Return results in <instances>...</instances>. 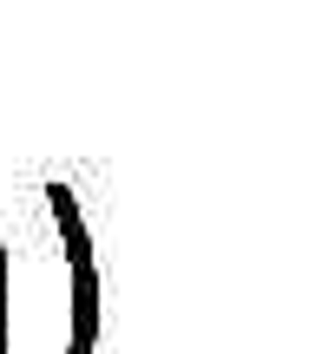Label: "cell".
<instances>
[{
    "label": "cell",
    "instance_id": "cell-1",
    "mask_svg": "<svg viewBox=\"0 0 335 354\" xmlns=\"http://www.w3.org/2000/svg\"><path fill=\"white\" fill-rule=\"evenodd\" d=\"M0 295H7V263H0ZM0 322H7V302H0Z\"/></svg>",
    "mask_w": 335,
    "mask_h": 354
}]
</instances>
